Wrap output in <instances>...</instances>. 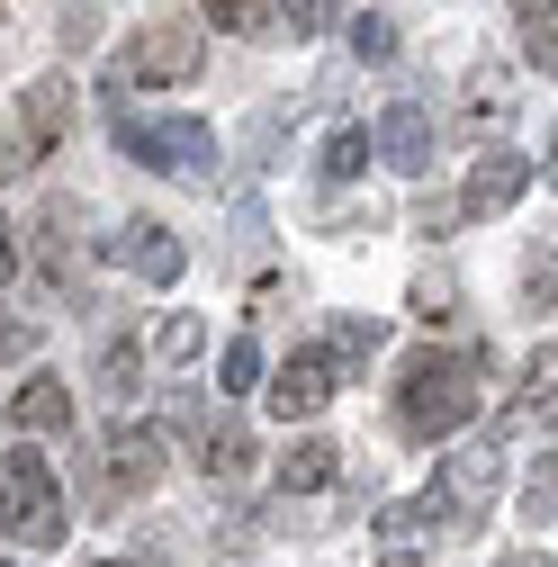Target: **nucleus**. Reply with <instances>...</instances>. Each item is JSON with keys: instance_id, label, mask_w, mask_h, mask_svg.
Segmentation results:
<instances>
[{"instance_id": "obj_18", "label": "nucleus", "mask_w": 558, "mask_h": 567, "mask_svg": "<svg viewBox=\"0 0 558 567\" xmlns=\"http://www.w3.org/2000/svg\"><path fill=\"white\" fill-rule=\"evenodd\" d=\"M207 477H244V460H252V433H235V423H226V433H207Z\"/></svg>"}, {"instance_id": "obj_11", "label": "nucleus", "mask_w": 558, "mask_h": 567, "mask_svg": "<svg viewBox=\"0 0 558 567\" xmlns=\"http://www.w3.org/2000/svg\"><path fill=\"white\" fill-rule=\"evenodd\" d=\"M63 126H73V82H63V73L28 82V91H19V135H28L37 154H54V145H63Z\"/></svg>"}, {"instance_id": "obj_20", "label": "nucleus", "mask_w": 558, "mask_h": 567, "mask_svg": "<svg viewBox=\"0 0 558 567\" xmlns=\"http://www.w3.org/2000/svg\"><path fill=\"white\" fill-rule=\"evenodd\" d=\"M207 19H217L226 37H252V28H270V0H198Z\"/></svg>"}, {"instance_id": "obj_24", "label": "nucleus", "mask_w": 558, "mask_h": 567, "mask_svg": "<svg viewBox=\"0 0 558 567\" xmlns=\"http://www.w3.org/2000/svg\"><path fill=\"white\" fill-rule=\"evenodd\" d=\"M352 54H361V63H388V54H396V28H388V19H352Z\"/></svg>"}, {"instance_id": "obj_16", "label": "nucleus", "mask_w": 558, "mask_h": 567, "mask_svg": "<svg viewBox=\"0 0 558 567\" xmlns=\"http://www.w3.org/2000/svg\"><path fill=\"white\" fill-rule=\"evenodd\" d=\"M100 388H108V396H135V388H145V342L117 333V342L100 351Z\"/></svg>"}, {"instance_id": "obj_33", "label": "nucleus", "mask_w": 558, "mask_h": 567, "mask_svg": "<svg viewBox=\"0 0 558 567\" xmlns=\"http://www.w3.org/2000/svg\"><path fill=\"white\" fill-rule=\"evenodd\" d=\"M505 567H558V558H531V549H514V558H505Z\"/></svg>"}, {"instance_id": "obj_3", "label": "nucleus", "mask_w": 558, "mask_h": 567, "mask_svg": "<svg viewBox=\"0 0 558 567\" xmlns=\"http://www.w3.org/2000/svg\"><path fill=\"white\" fill-rule=\"evenodd\" d=\"M0 532L19 549H54L73 532V505H63V486L37 451H0Z\"/></svg>"}, {"instance_id": "obj_26", "label": "nucleus", "mask_w": 558, "mask_h": 567, "mask_svg": "<svg viewBox=\"0 0 558 567\" xmlns=\"http://www.w3.org/2000/svg\"><path fill=\"white\" fill-rule=\"evenodd\" d=\"M414 316H424V324H442V316H451V279H442V270L414 279Z\"/></svg>"}, {"instance_id": "obj_37", "label": "nucleus", "mask_w": 558, "mask_h": 567, "mask_svg": "<svg viewBox=\"0 0 558 567\" xmlns=\"http://www.w3.org/2000/svg\"><path fill=\"white\" fill-rule=\"evenodd\" d=\"M0 567H10V558H0Z\"/></svg>"}, {"instance_id": "obj_15", "label": "nucleus", "mask_w": 558, "mask_h": 567, "mask_svg": "<svg viewBox=\"0 0 558 567\" xmlns=\"http://www.w3.org/2000/svg\"><path fill=\"white\" fill-rule=\"evenodd\" d=\"M370 163H379V135H361V126H342L324 145V181H361Z\"/></svg>"}, {"instance_id": "obj_5", "label": "nucleus", "mask_w": 558, "mask_h": 567, "mask_svg": "<svg viewBox=\"0 0 558 567\" xmlns=\"http://www.w3.org/2000/svg\"><path fill=\"white\" fill-rule=\"evenodd\" d=\"M117 145L135 154V163H154V172H172V181H207L217 172V126L207 117H117Z\"/></svg>"}, {"instance_id": "obj_36", "label": "nucleus", "mask_w": 558, "mask_h": 567, "mask_svg": "<svg viewBox=\"0 0 558 567\" xmlns=\"http://www.w3.org/2000/svg\"><path fill=\"white\" fill-rule=\"evenodd\" d=\"M100 567H117V558H100Z\"/></svg>"}, {"instance_id": "obj_8", "label": "nucleus", "mask_w": 558, "mask_h": 567, "mask_svg": "<svg viewBox=\"0 0 558 567\" xmlns=\"http://www.w3.org/2000/svg\"><path fill=\"white\" fill-rule=\"evenodd\" d=\"M333 388H342V379H333V351H298V361L270 379V414H279V423H307V414L333 405Z\"/></svg>"}, {"instance_id": "obj_23", "label": "nucleus", "mask_w": 558, "mask_h": 567, "mask_svg": "<svg viewBox=\"0 0 558 567\" xmlns=\"http://www.w3.org/2000/svg\"><path fill=\"white\" fill-rule=\"evenodd\" d=\"M270 19L289 28V37H316V28L333 19V0H270Z\"/></svg>"}, {"instance_id": "obj_28", "label": "nucleus", "mask_w": 558, "mask_h": 567, "mask_svg": "<svg viewBox=\"0 0 558 567\" xmlns=\"http://www.w3.org/2000/svg\"><path fill=\"white\" fill-rule=\"evenodd\" d=\"M91 37H100V19H91V10H73V19H63V28H54V45H63V54H82Z\"/></svg>"}, {"instance_id": "obj_17", "label": "nucleus", "mask_w": 558, "mask_h": 567, "mask_svg": "<svg viewBox=\"0 0 558 567\" xmlns=\"http://www.w3.org/2000/svg\"><path fill=\"white\" fill-rule=\"evenodd\" d=\"M252 379H261V342H252V333H235V342H226V361H217V388H226V396H244Z\"/></svg>"}, {"instance_id": "obj_13", "label": "nucleus", "mask_w": 558, "mask_h": 567, "mask_svg": "<svg viewBox=\"0 0 558 567\" xmlns=\"http://www.w3.org/2000/svg\"><path fill=\"white\" fill-rule=\"evenodd\" d=\"M342 477V442H289V451H279V495H316V486H333Z\"/></svg>"}, {"instance_id": "obj_12", "label": "nucleus", "mask_w": 558, "mask_h": 567, "mask_svg": "<svg viewBox=\"0 0 558 567\" xmlns=\"http://www.w3.org/2000/svg\"><path fill=\"white\" fill-rule=\"evenodd\" d=\"M514 423H549V433H558V351H531V361H523V388L505 396L496 433H514Z\"/></svg>"}, {"instance_id": "obj_9", "label": "nucleus", "mask_w": 558, "mask_h": 567, "mask_svg": "<svg viewBox=\"0 0 558 567\" xmlns=\"http://www.w3.org/2000/svg\"><path fill=\"white\" fill-rule=\"evenodd\" d=\"M433 135H442V126H433L424 100H396V109L379 117V163H388V172H433Z\"/></svg>"}, {"instance_id": "obj_32", "label": "nucleus", "mask_w": 558, "mask_h": 567, "mask_svg": "<svg viewBox=\"0 0 558 567\" xmlns=\"http://www.w3.org/2000/svg\"><path fill=\"white\" fill-rule=\"evenodd\" d=\"M379 567H424V558H414L405 540H388V558H379Z\"/></svg>"}, {"instance_id": "obj_34", "label": "nucleus", "mask_w": 558, "mask_h": 567, "mask_svg": "<svg viewBox=\"0 0 558 567\" xmlns=\"http://www.w3.org/2000/svg\"><path fill=\"white\" fill-rule=\"evenodd\" d=\"M549 10H558V0H523V19H549Z\"/></svg>"}, {"instance_id": "obj_2", "label": "nucleus", "mask_w": 558, "mask_h": 567, "mask_svg": "<svg viewBox=\"0 0 558 567\" xmlns=\"http://www.w3.org/2000/svg\"><path fill=\"white\" fill-rule=\"evenodd\" d=\"M207 63V28L198 19H154L108 54V91H180Z\"/></svg>"}, {"instance_id": "obj_35", "label": "nucleus", "mask_w": 558, "mask_h": 567, "mask_svg": "<svg viewBox=\"0 0 558 567\" xmlns=\"http://www.w3.org/2000/svg\"><path fill=\"white\" fill-rule=\"evenodd\" d=\"M549 181H558V126H549Z\"/></svg>"}, {"instance_id": "obj_31", "label": "nucleus", "mask_w": 558, "mask_h": 567, "mask_svg": "<svg viewBox=\"0 0 558 567\" xmlns=\"http://www.w3.org/2000/svg\"><path fill=\"white\" fill-rule=\"evenodd\" d=\"M10 270H19V226L0 217V279H10Z\"/></svg>"}, {"instance_id": "obj_14", "label": "nucleus", "mask_w": 558, "mask_h": 567, "mask_svg": "<svg viewBox=\"0 0 558 567\" xmlns=\"http://www.w3.org/2000/svg\"><path fill=\"white\" fill-rule=\"evenodd\" d=\"M10 423H19V433H73V388H63V379H28L10 396Z\"/></svg>"}, {"instance_id": "obj_30", "label": "nucleus", "mask_w": 558, "mask_h": 567, "mask_svg": "<svg viewBox=\"0 0 558 567\" xmlns=\"http://www.w3.org/2000/svg\"><path fill=\"white\" fill-rule=\"evenodd\" d=\"M28 342H37V333H28L19 316H0V361H19V351H28Z\"/></svg>"}, {"instance_id": "obj_1", "label": "nucleus", "mask_w": 558, "mask_h": 567, "mask_svg": "<svg viewBox=\"0 0 558 567\" xmlns=\"http://www.w3.org/2000/svg\"><path fill=\"white\" fill-rule=\"evenodd\" d=\"M477 414V361L468 351H405L396 370V423L414 442H442Z\"/></svg>"}, {"instance_id": "obj_27", "label": "nucleus", "mask_w": 558, "mask_h": 567, "mask_svg": "<svg viewBox=\"0 0 558 567\" xmlns=\"http://www.w3.org/2000/svg\"><path fill=\"white\" fill-rule=\"evenodd\" d=\"M28 163H37V145H28V135H19V126H0V181H19Z\"/></svg>"}, {"instance_id": "obj_10", "label": "nucleus", "mask_w": 558, "mask_h": 567, "mask_svg": "<svg viewBox=\"0 0 558 567\" xmlns=\"http://www.w3.org/2000/svg\"><path fill=\"white\" fill-rule=\"evenodd\" d=\"M154 477H163V433L154 423H117L108 433V495L126 505V495H145Z\"/></svg>"}, {"instance_id": "obj_25", "label": "nucleus", "mask_w": 558, "mask_h": 567, "mask_svg": "<svg viewBox=\"0 0 558 567\" xmlns=\"http://www.w3.org/2000/svg\"><path fill=\"white\" fill-rule=\"evenodd\" d=\"M379 342H388V333H379L370 316H352V324H333V351H342V361H370Z\"/></svg>"}, {"instance_id": "obj_22", "label": "nucleus", "mask_w": 558, "mask_h": 567, "mask_svg": "<svg viewBox=\"0 0 558 567\" xmlns=\"http://www.w3.org/2000/svg\"><path fill=\"white\" fill-rule=\"evenodd\" d=\"M198 342H207V324H198V316H172V324L154 333V361H189Z\"/></svg>"}, {"instance_id": "obj_29", "label": "nucleus", "mask_w": 558, "mask_h": 567, "mask_svg": "<svg viewBox=\"0 0 558 567\" xmlns=\"http://www.w3.org/2000/svg\"><path fill=\"white\" fill-rule=\"evenodd\" d=\"M531 63H558V10H549V19H531Z\"/></svg>"}, {"instance_id": "obj_6", "label": "nucleus", "mask_w": 558, "mask_h": 567, "mask_svg": "<svg viewBox=\"0 0 558 567\" xmlns=\"http://www.w3.org/2000/svg\"><path fill=\"white\" fill-rule=\"evenodd\" d=\"M108 261H126L135 279H154V289H172V279L189 270V252H180V235L163 217H135L126 235H108Z\"/></svg>"}, {"instance_id": "obj_21", "label": "nucleus", "mask_w": 558, "mask_h": 567, "mask_svg": "<svg viewBox=\"0 0 558 567\" xmlns=\"http://www.w3.org/2000/svg\"><path fill=\"white\" fill-rule=\"evenodd\" d=\"M523 514H531V523H549V514H558V451L523 477Z\"/></svg>"}, {"instance_id": "obj_19", "label": "nucleus", "mask_w": 558, "mask_h": 567, "mask_svg": "<svg viewBox=\"0 0 558 567\" xmlns=\"http://www.w3.org/2000/svg\"><path fill=\"white\" fill-rule=\"evenodd\" d=\"M523 307H531V316L558 307V252H531V261H523Z\"/></svg>"}, {"instance_id": "obj_4", "label": "nucleus", "mask_w": 558, "mask_h": 567, "mask_svg": "<svg viewBox=\"0 0 558 567\" xmlns=\"http://www.w3.org/2000/svg\"><path fill=\"white\" fill-rule=\"evenodd\" d=\"M496 486H505V433H486V442H468V451H451V460L433 468V486H424V523H442V532L486 523Z\"/></svg>"}, {"instance_id": "obj_7", "label": "nucleus", "mask_w": 558, "mask_h": 567, "mask_svg": "<svg viewBox=\"0 0 558 567\" xmlns=\"http://www.w3.org/2000/svg\"><path fill=\"white\" fill-rule=\"evenodd\" d=\"M523 189H531V163H523L514 145H486L477 172H468V189H459V217H505Z\"/></svg>"}]
</instances>
